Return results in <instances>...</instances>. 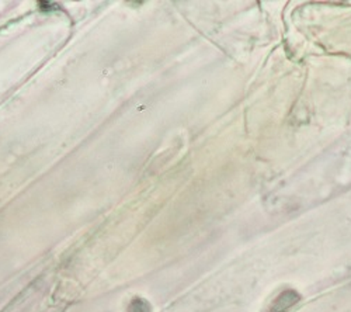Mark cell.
I'll use <instances>...</instances> for the list:
<instances>
[{
    "label": "cell",
    "instance_id": "obj_1",
    "mask_svg": "<svg viewBox=\"0 0 351 312\" xmlns=\"http://www.w3.org/2000/svg\"><path fill=\"white\" fill-rule=\"evenodd\" d=\"M128 312H151V305L142 298H134L128 307Z\"/></svg>",
    "mask_w": 351,
    "mask_h": 312
}]
</instances>
